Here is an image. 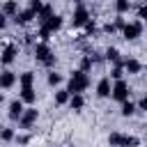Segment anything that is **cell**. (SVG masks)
I'll return each instance as SVG.
<instances>
[{"label":"cell","mask_w":147,"mask_h":147,"mask_svg":"<svg viewBox=\"0 0 147 147\" xmlns=\"http://www.w3.org/2000/svg\"><path fill=\"white\" fill-rule=\"evenodd\" d=\"M90 74H83V71H71V76H69V80H67V92H69V96H74V94H83L87 87H90Z\"/></svg>","instance_id":"obj_1"},{"label":"cell","mask_w":147,"mask_h":147,"mask_svg":"<svg viewBox=\"0 0 147 147\" xmlns=\"http://www.w3.org/2000/svg\"><path fill=\"white\" fill-rule=\"evenodd\" d=\"M32 53H34V60H37L39 64H44L46 69H51V67L55 64V53H53V48H51L48 44L37 41L34 48H32Z\"/></svg>","instance_id":"obj_2"},{"label":"cell","mask_w":147,"mask_h":147,"mask_svg":"<svg viewBox=\"0 0 147 147\" xmlns=\"http://www.w3.org/2000/svg\"><path fill=\"white\" fill-rule=\"evenodd\" d=\"M108 99H113V101H117V103L129 101V99H131V87H129V83H126V80H115V83L110 85V96H108Z\"/></svg>","instance_id":"obj_3"},{"label":"cell","mask_w":147,"mask_h":147,"mask_svg":"<svg viewBox=\"0 0 147 147\" xmlns=\"http://www.w3.org/2000/svg\"><path fill=\"white\" fill-rule=\"evenodd\" d=\"M142 30H145V23L136 18V21H126L119 32H122V37H124L126 41H136V39L142 34Z\"/></svg>","instance_id":"obj_4"},{"label":"cell","mask_w":147,"mask_h":147,"mask_svg":"<svg viewBox=\"0 0 147 147\" xmlns=\"http://www.w3.org/2000/svg\"><path fill=\"white\" fill-rule=\"evenodd\" d=\"M37 119H39V110L34 108V106H25L23 108V115L18 117V129H23V131H28V129H32L34 124H37Z\"/></svg>","instance_id":"obj_5"},{"label":"cell","mask_w":147,"mask_h":147,"mask_svg":"<svg viewBox=\"0 0 147 147\" xmlns=\"http://www.w3.org/2000/svg\"><path fill=\"white\" fill-rule=\"evenodd\" d=\"M90 18H92V16H90L87 7H85L83 2H76V7H74V18H71V25H74V28H83V25H85Z\"/></svg>","instance_id":"obj_6"},{"label":"cell","mask_w":147,"mask_h":147,"mask_svg":"<svg viewBox=\"0 0 147 147\" xmlns=\"http://www.w3.org/2000/svg\"><path fill=\"white\" fill-rule=\"evenodd\" d=\"M16 55H18V46H16V44H7V46L0 51V64H2V67L14 64Z\"/></svg>","instance_id":"obj_7"},{"label":"cell","mask_w":147,"mask_h":147,"mask_svg":"<svg viewBox=\"0 0 147 147\" xmlns=\"http://www.w3.org/2000/svg\"><path fill=\"white\" fill-rule=\"evenodd\" d=\"M16 83H18V74H16V71H11V69L0 71V90H2V92H5V90H11Z\"/></svg>","instance_id":"obj_8"},{"label":"cell","mask_w":147,"mask_h":147,"mask_svg":"<svg viewBox=\"0 0 147 147\" xmlns=\"http://www.w3.org/2000/svg\"><path fill=\"white\" fill-rule=\"evenodd\" d=\"M122 69H124V74L136 76V74L142 71V62L138 57H122Z\"/></svg>","instance_id":"obj_9"},{"label":"cell","mask_w":147,"mask_h":147,"mask_svg":"<svg viewBox=\"0 0 147 147\" xmlns=\"http://www.w3.org/2000/svg\"><path fill=\"white\" fill-rule=\"evenodd\" d=\"M23 101L21 99H14L11 103H9V110H7V117H9V122H18V117L23 115Z\"/></svg>","instance_id":"obj_10"},{"label":"cell","mask_w":147,"mask_h":147,"mask_svg":"<svg viewBox=\"0 0 147 147\" xmlns=\"http://www.w3.org/2000/svg\"><path fill=\"white\" fill-rule=\"evenodd\" d=\"M18 9H21V5H18L16 0H7V2L0 5V14L7 16V18H14V16L18 14Z\"/></svg>","instance_id":"obj_11"},{"label":"cell","mask_w":147,"mask_h":147,"mask_svg":"<svg viewBox=\"0 0 147 147\" xmlns=\"http://www.w3.org/2000/svg\"><path fill=\"white\" fill-rule=\"evenodd\" d=\"M16 99H21L23 106H34V101H37V92H34V87H21V92H18Z\"/></svg>","instance_id":"obj_12"},{"label":"cell","mask_w":147,"mask_h":147,"mask_svg":"<svg viewBox=\"0 0 147 147\" xmlns=\"http://www.w3.org/2000/svg\"><path fill=\"white\" fill-rule=\"evenodd\" d=\"M34 18H37V16H34V14H32L28 7H25V9L21 7V9H18V14H16L11 21H14L16 25H28V23H30V21H34Z\"/></svg>","instance_id":"obj_13"},{"label":"cell","mask_w":147,"mask_h":147,"mask_svg":"<svg viewBox=\"0 0 147 147\" xmlns=\"http://www.w3.org/2000/svg\"><path fill=\"white\" fill-rule=\"evenodd\" d=\"M110 78L108 76H103V78H99V83H96V96L99 99H108L110 96Z\"/></svg>","instance_id":"obj_14"},{"label":"cell","mask_w":147,"mask_h":147,"mask_svg":"<svg viewBox=\"0 0 147 147\" xmlns=\"http://www.w3.org/2000/svg\"><path fill=\"white\" fill-rule=\"evenodd\" d=\"M103 55H106V62H110L113 67L122 64V53H119V48H115V46H108Z\"/></svg>","instance_id":"obj_15"},{"label":"cell","mask_w":147,"mask_h":147,"mask_svg":"<svg viewBox=\"0 0 147 147\" xmlns=\"http://www.w3.org/2000/svg\"><path fill=\"white\" fill-rule=\"evenodd\" d=\"M94 62H96V60H94V53H92V55H90V53H87V55H83V57H80V64H78V71L90 74V71H92V67H94Z\"/></svg>","instance_id":"obj_16"},{"label":"cell","mask_w":147,"mask_h":147,"mask_svg":"<svg viewBox=\"0 0 147 147\" xmlns=\"http://www.w3.org/2000/svg\"><path fill=\"white\" fill-rule=\"evenodd\" d=\"M46 83H48V87H55V90H57V87L64 83V76H62V74H57L55 69H51V71H48V76H46Z\"/></svg>","instance_id":"obj_17"},{"label":"cell","mask_w":147,"mask_h":147,"mask_svg":"<svg viewBox=\"0 0 147 147\" xmlns=\"http://www.w3.org/2000/svg\"><path fill=\"white\" fill-rule=\"evenodd\" d=\"M53 14H55L53 5H51V2H44V5H41V9H39V14H37V21H39V23H44V21H48Z\"/></svg>","instance_id":"obj_18"},{"label":"cell","mask_w":147,"mask_h":147,"mask_svg":"<svg viewBox=\"0 0 147 147\" xmlns=\"http://www.w3.org/2000/svg\"><path fill=\"white\" fill-rule=\"evenodd\" d=\"M138 110H136V101H124V103H119V115L122 117H133Z\"/></svg>","instance_id":"obj_19"},{"label":"cell","mask_w":147,"mask_h":147,"mask_svg":"<svg viewBox=\"0 0 147 147\" xmlns=\"http://www.w3.org/2000/svg\"><path fill=\"white\" fill-rule=\"evenodd\" d=\"M18 85H21V87H34V71H23V74H18Z\"/></svg>","instance_id":"obj_20"},{"label":"cell","mask_w":147,"mask_h":147,"mask_svg":"<svg viewBox=\"0 0 147 147\" xmlns=\"http://www.w3.org/2000/svg\"><path fill=\"white\" fill-rule=\"evenodd\" d=\"M53 101H55V106H67L69 103V92L64 87H57L55 94H53Z\"/></svg>","instance_id":"obj_21"},{"label":"cell","mask_w":147,"mask_h":147,"mask_svg":"<svg viewBox=\"0 0 147 147\" xmlns=\"http://www.w3.org/2000/svg\"><path fill=\"white\" fill-rule=\"evenodd\" d=\"M69 106H71V110L80 113L83 106H85V96H83V94H74V96H69Z\"/></svg>","instance_id":"obj_22"},{"label":"cell","mask_w":147,"mask_h":147,"mask_svg":"<svg viewBox=\"0 0 147 147\" xmlns=\"http://www.w3.org/2000/svg\"><path fill=\"white\" fill-rule=\"evenodd\" d=\"M131 7H133V5H131L129 0H117V2H115V11H117V16L129 14V11H131Z\"/></svg>","instance_id":"obj_23"},{"label":"cell","mask_w":147,"mask_h":147,"mask_svg":"<svg viewBox=\"0 0 147 147\" xmlns=\"http://www.w3.org/2000/svg\"><path fill=\"white\" fill-rule=\"evenodd\" d=\"M110 83H115V80H124V69H122V64H117V67H113L110 69Z\"/></svg>","instance_id":"obj_24"},{"label":"cell","mask_w":147,"mask_h":147,"mask_svg":"<svg viewBox=\"0 0 147 147\" xmlns=\"http://www.w3.org/2000/svg\"><path fill=\"white\" fill-rule=\"evenodd\" d=\"M138 145H140V138H138V136H126V133H124L119 147H138Z\"/></svg>","instance_id":"obj_25"},{"label":"cell","mask_w":147,"mask_h":147,"mask_svg":"<svg viewBox=\"0 0 147 147\" xmlns=\"http://www.w3.org/2000/svg\"><path fill=\"white\" fill-rule=\"evenodd\" d=\"M122 138H124V133L113 131V133L108 136V145H110V147H119V145H122Z\"/></svg>","instance_id":"obj_26"},{"label":"cell","mask_w":147,"mask_h":147,"mask_svg":"<svg viewBox=\"0 0 147 147\" xmlns=\"http://www.w3.org/2000/svg\"><path fill=\"white\" fill-rule=\"evenodd\" d=\"M14 136H16V131H14V129H9V126L0 129V140H2V142H11V140H14Z\"/></svg>","instance_id":"obj_27"},{"label":"cell","mask_w":147,"mask_h":147,"mask_svg":"<svg viewBox=\"0 0 147 147\" xmlns=\"http://www.w3.org/2000/svg\"><path fill=\"white\" fill-rule=\"evenodd\" d=\"M94 32H96V21L90 18V21L83 25V37H90V34H94Z\"/></svg>","instance_id":"obj_28"},{"label":"cell","mask_w":147,"mask_h":147,"mask_svg":"<svg viewBox=\"0 0 147 147\" xmlns=\"http://www.w3.org/2000/svg\"><path fill=\"white\" fill-rule=\"evenodd\" d=\"M41 5H44L41 0H30V2H28V9H30V11L37 16V14H39V9H41Z\"/></svg>","instance_id":"obj_29"},{"label":"cell","mask_w":147,"mask_h":147,"mask_svg":"<svg viewBox=\"0 0 147 147\" xmlns=\"http://www.w3.org/2000/svg\"><path fill=\"white\" fill-rule=\"evenodd\" d=\"M14 140H16L21 147H25V145L30 142V136H28V133H16V136H14Z\"/></svg>","instance_id":"obj_30"},{"label":"cell","mask_w":147,"mask_h":147,"mask_svg":"<svg viewBox=\"0 0 147 147\" xmlns=\"http://www.w3.org/2000/svg\"><path fill=\"white\" fill-rule=\"evenodd\" d=\"M136 110H138V113H145V110H147V96H140V101L136 103Z\"/></svg>","instance_id":"obj_31"},{"label":"cell","mask_w":147,"mask_h":147,"mask_svg":"<svg viewBox=\"0 0 147 147\" xmlns=\"http://www.w3.org/2000/svg\"><path fill=\"white\" fill-rule=\"evenodd\" d=\"M103 32H108V34H113V32H117V28H115L113 23H106V25H103Z\"/></svg>","instance_id":"obj_32"},{"label":"cell","mask_w":147,"mask_h":147,"mask_svg":"<svg viewBox=\"0 0 147 147\" xmlns=\"http://www.w3.org/2000/svg\"><path fill=\"white\" fill-rule=\"evenodd\" d=\"M5 28H7V16L0 14V30H5Z\"/></svg>","instance_id":"obj_33"},{"label":"cell","mask_w":147,"mask_h":147,"mask_svg":"<svg viewBox=\"0 0 147 147\" xmlns=\"http://www.w3.org/2000/svg\"><path fill=\"white\" fill-rule=\"evenodd\" d=\"M2 103H5V92L0 90V106H2Z\"/></svg>","instance_id":"obj_34"}]
</instances>
